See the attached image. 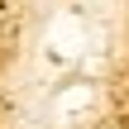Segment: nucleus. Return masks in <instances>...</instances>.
<instances>
[]
</instances>
